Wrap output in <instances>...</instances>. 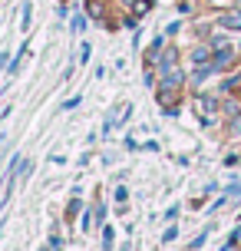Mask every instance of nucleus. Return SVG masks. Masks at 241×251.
<instances>
[{
  "instance_id": "nucleus-1",
  "label": "nucleus",
  "mask_w": 241,
  "mask_h": 251,
  "mask_svg": "<svg viewBox=\"0 0 241 251\" xmlns=\"http://www.w3.org/2000/svg\"><path fill=\"white\" fill-rule=\"evenodd\" d=\"M198 113H202V116H215V113H218V102H215V100H205V96H198Z\"/></svg>"
},
{
  "instance_id": "nucleus-2",
  "label": "nucleus",
  "mask_w": 241,
  "mask_h": 251,
  "mask_svg": "<svg viewBox=\"0 0 241 251\" xmlns=\"http://www.w3.org/2000/svg\"><path fill=\"white\" fill-rule=\"evenodd\" d=\"M221 24H225V26H235V30H238V26H241V10L225 13V20H221Z\"/></svg>"
},
{
  "instance_id": "nucleus-3",
  "label": "nucleus",
  "mask_w": 241,
  "mask_h": 251,
  "mask_svg": "<svg viewBox=\"0 0 241 251\" xmlns=\"http://www.w3.org/2000/svg\"><path fill=\"white\" fill-rule=\"evenodd\" d=\"M228 60H231V50H221V53L215 56V66H225Z\"/></svg>"
},
{
  "instance_id": "nucleus-4",
  "label": "nucleus",
  "mask_w": 241,
  "mask_h": 251,
  "mask_svg": "<svg viewBox=\"0 0 241 251\" xmlns=\"http://www.w3.org/2000/svg\"><path fill=\"white\" fill-rule=\"evenodd\" d=\"M145 10H149V0H136V17H142Z\"/></svg>"
}]
</instances>
